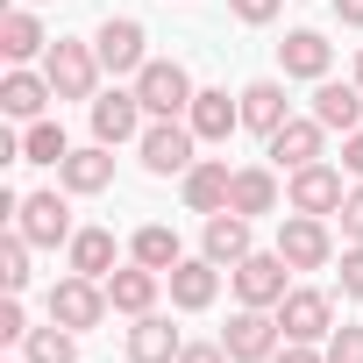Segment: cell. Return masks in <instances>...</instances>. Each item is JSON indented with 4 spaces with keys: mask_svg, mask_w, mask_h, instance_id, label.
Here are the masks:
<instances>
[{
    "mask_svg": "<svg viewBox=\"0 0 363 363\" xmlns=\"http://www.w3.org/2000/svg\"><path fill=\"white\" fill-rule=\"evenodd\" d=\"M107 306H114V299H107V278H79V271H72V278L50 285V320H65L72 335H79V328H100Z\"/></svg>",
    "mask_w": 363,
    "mask_h": 363,
    "instance_id": "cell-3",
    "label": "cell"
},
{
    "mask_svg": "<svg viewBox=\"0 0 363 363\" xmlns=\"http://www.w3.org/2000/svg\"><path fill=\"white\" fill-rule=\"evenodd\" d=\"M278 335H285V328L271 320V306H242V313L221 328V349H228L235 363H271V356H278Z\"/></svg>",
    "mask_w": 363,
    "mask_h": 363,
    "instance_id": "cell-6",
    "label": "cell"
},
{
    "mask_svg": "<svg viewBox=\"0 0 363 363\" xmlns=\"http://www.w3.org/2000/svg\"><path fill=\"white\" fill-rule=\"evenodd\" d=\"M128 135H143V100H135V86L128 93H100L93 100V143H128Z\"/></svg>",
    "mask_w": 363,
    "mask_h": 363,
    "instance_id": "cell-13",
    "label": "cell"
},
{
    "mask_svg": "<svg viewBox=\"0 0 363 363\" xmlns=\"http://www.w3.org/2000/svg\"><path fill=\"white\" fill-rule=\"evenodd\" d=\"M285 257L278 250H250L242 264H235V292H242V306H278L285 299Z\"/></svg>",
    "mask_w": 363,
    "mask_h": 363,
    "instance_id": "cell-8",
    "label": "cell"
},
{
    "mask_svg": "<svg viewBox=\"0 0 363 363\" xmlns=\"http://www.w3.org/2000/svg\"><path fill=\"white\" fill-rule=\"evenodd\" d=\"M178 328L164 320V313H135V328H128V363H178Z\"/></svg>",
    "mask_w": 363,
    "mask_h": 363,
    "instance_id": "cell-16",
    "label": "cell"
},
{
    "mask_svg": "<svg viewBox=\"0 0 363 363\" xmlns=\"http://www.w3.org/2000/svg\"><path fill=\"white\" fill-rule=\"evenodd\" d=\"M178 363H235L221 342H186V349H178Z\"/></svg>",
    "mask_w": 363,
    "mask_h": 363,
    "instance_id": "cell-35",
    "label": "cell"
},
{
    "mask_svg": "<svg viewBox=\"0 0 363 363\" xmlns=\"http://www.w3.org/2000/svg\"><path fill=\"white\" fill-rule=\"evenodd\" d=\"M0 50H8L15 65H29V57L43 50V22H36L29 8H8V15H0Z\"/></svg>",
    "mask_w": 363,
    "mask_h": 363,
    "instance_id": "cell-27",
    "label": "cell"
},
{
    "mask_svg": "<svg viewBox=\"0 0 363 363\" xmlns=\"http://www.w3.org/2000/svg\"><path fill=\"white\" fill-rule=\"evenodd\" d=\"M228 186H235V171L207 157V164L186 171V207H193V214H221V207H228Z\"/></svg>",
    "mask_w": 363,
    "mask_h": 363,
    "instance_id": "cell-23",
    "label": "cell"
},
{
    "mask_svg": "<svg viewBox=\"0 0 363 363\" xmlns=\"http://www.w3.org/2000/svg\"><path fill=\"white\" fill-rule=\"evenodd\" d=\"M135 143H143V164H150L157 178H171V171L186 178V171L200 164V157H193V143H200V135H193V121H150Z\"/></svg>",
    "mask_w": 363,
    "mask_h": 363,
    "instance_id": "cell-4",
    "label": "cell"
},
{
    "mask_svg": "<svg viewBox=\"0 0 363 363\" xmlns=\"http://www.w3.org/2000/svg\"><path fill=\"white\" fill-rule=\"evenodd\" d=\"M164 285H171V306L200 313V306H214V292H221V264H214V257H186V264L164 271Z\"/></svg>",
    "mask_w": 363,
    "mask_h": 363,
    "instance_id": "cell-10",
    "label": "cell"
},
{
    "mask_svg": "<svg viewBox=\"0 0 363 363\" xmlns=\"http://www.w3.org/2000/svg\"><path fill=\"white\" fill-rule=\"evenodd\" d=\"M65 250H72V271L79 278H114V235L107 228H79Z\"/></svg>",
    "mask_w": 363,
    "mask_h": 363,
    "instance_id": "cell-25",
    "label": "cell"
},
{
    "mask_svg": "<svg viewBox=\"0 0 363 363\" xmlns=\"http://www.w3.org/2000/svg\"><path fill=\"white\" fill-rule=\"evenodd\" d=\"M135 264H150V271H171V264H186V250H178V235L164 228V221H150V228H135Z\"/></svg>",
    "mask_w": 363,
    "mask_h": 363,
    "instance_id": "cell-28",
    "label": "cell"
},
{
    "mask_svg": "<svg viewBox=\"0 0 363 363\" xmlns=\"http://www.w3.org/2000/svg\"><path fill=\"white\" fill-rule=\"evenodd\" d=\"M335 15H342L349 29H363V0H335Z\"/></svg>",
    "mask_w": 363,
    "mask_h": 363,
    "instance_id": "cell-39",
    "label": "cell"
},
{
    "mask_svg": "<svg viewBox=\"0 0 363 363\" xmlns=\"http://www.w3.org/2000/svg\"><path fill=\"white\" fill-rule=\"evenodd\" d=\"M157 278H164V271H150V264H135V271H114V278H107V299H114V313H150V306H157Z\"/></svg>",
    "mask_w": 363,
    "mask_h": 363,
    "instance_id": "cell-24",
    "label": "cell"
},
{
    "mask_svg": "<svg viewBox=\"0 0 363 363\" xmlns=\"http://www.w3.org/2000/svg\"><path fill=\"white\" fill-rule=\"evenodd\" d=\"M93 50H100V72H143V65H150V57H143V22H128V15L100 22Z\"/></svg>",
    "mask_w": 363,
    "mask_h": 363,
    "instance_id": "cell-12",
    "label": "cell"
},
{
    "mask_svg": "<svg viewBox=\"0 0 363 363\" xmlns=\"http://www.w3.org/2000/svg\"><path fill=\"white\" fill-rule=\"evenodd\" d=\"M313 121L349 135V128L363 121V86H356V79H349V86H335V79H313Z\"/></svg>",
    "mask_w": 363,
    "mask_h": 363,
    "instance_id": "cell-17",
    "label": "cell"
},
{
    "mask_svg": "<svg viewBox=\"0 0 363 363\" xmlns=\"http://www.w3.org/2000/svg\"><path fill=\"white\" fill-rule=\"evenodd\" d=\"M278 257H285L292 271H320V264L335 257V242H328V221H320V214H299V207H292V214L278 221Z\"/></svg>",
    "mask_w": 363,
    "mask_h": 363,
    "instance_id": "cell-5",
    "label": "cell"
},
{
    "mask_svg": "<svg viewBox=\"0 0 363 363\" xmlns=\"http://www.w3.org/2000/svg\"><path fill=\"white\" fill-rule=\"evenodd\" d=\"M15 228H22L29 242H43V250H50V242H72V235H79V228H72V207H65L57 193H29V200L15 207Z\"/></svg>",
    "mask_w": 363,
    "mask_h": 363,
    "instance_id": "cell-9",
    "label": "cell"
},
{
    "mask_svg": "<svg viewBox=\"0 0 363 363\" xmlns=\"http://www.w3.org/2000/svg\"><path fill=\"white\" fill-rule=\"evenodd\" d=\"M356 86H363V50H356Z\"/></svg>",
    "mask_w": 363,
    "mask_h": 363,
    "instance_id": "cell-40",
    "label": "cell"
},
{
    "mask_svg": "<svg viewBox=\"0 0 363 363\" xmlns=\"http://www.w3.org/2000/svg\"><path fill=\"white\" fill-rule=\"evenodd\" d=\"M29 250H36V242H29L22 228H8V242H0V285H8V292L29 285Z\"/></svg>",
    "mask_w": 363,
    "mask_h": 363,
    "instance_id": "cell-31",
    "label": "cell"
},
{
    "mask_svg": "<svg viewBox=\"0 0 363 363\" xmlns=\"http://www.w3.org/2000/svg\"><path fill=\"white\" fill-rule=\"evenodd\" d=\"M328 36L320 29H292L285 43H278V65H285V79H328Z\"/></svg>",
    "mask_w": 363,
    "mask_h": 363,
    "instance_id": "cell-19",
    "label": "cell"
},
{
    "mask_svg": "<svg viewBox=\"0 0 363 363\" xmlns=\"http://www.w3.org/2000/svg\"><path fill=\"white\" fill-rule=\"evenodd\" d=\"M320 135H328V128H320L313 114H306V121L292 114V121H285L264 150H271V164H278V171H299V164H320Z\"/></svg>",
    "mask_w": 363,
    "mask_h": 363,
    "instance_id": "cell-15",
    "label": "cell"
},
{
    "mask_svg": "<svg viewBox=\"0 0 363 363\" xmlns=\"http://www.w3.org/2000/svg\"><path fill=\"white\" fill-rule=\"evenodd\" d=\"M57 178H65V193H107V186H114V157H107V143L72 150V157L57 164Z\"/></svg>",
    "mask_w": 363,
    "mask_h": 363,
    "instance_id": "cell-21",
    "label": "cell"
},
{
    "mask_svg": "<svg viewBox=\"0 0 363 363\" xmlns=\"http://www.w3.org/2000/svg\"><path fill=\"white\" fill-rule=\"evenodd\" d=\"M342 292H349V299H363V242H349V250H342Z\"/></svg>",
    "mask_w": 363,
    "mask_h": 363,
    "instance_id": "cell-33",
    "label": "cell"
},
{
    "mask_svg": "<svg viewBox=\"0 0 363 363\" xmlns=\"http://www.w3.org/2000/svg\"><path fill=\"white\" fill-rule=\"evenodd\" d=\"M342 164L363 178V128H349V135H342Z\"/></svg>",
    "mask_w": 363,
    "mask_h": 363,
    "instance_id": "cell-38",
    "label": "cell"
},
{
    "mask_svg": "<svg viewBox=\"0 0 363 363\" xmlns=\"http://www.w3.org/2000/svg\"><path fill=\"white\" fill-rule=\"evenodd\" d=\"M228 8H235V15L250 22V29H264V22H271V15L285 8V0H228Z\"/></svg>",
    "mask_w": 363,
    "mask_h": 363,
    "instance_id": "cell-34",
    "label": "cell"
},
{
    "mask_svg": "<svg viewBox=\"0 0 363 363\" xmlns=\"http://www.w3.org/2000/svg\"><path fill=\"white\" fill-rule=\"evenodd\" d=\"M342 235H349V242H363V186L342 200Z\"/></svg>",
    "mask_w": 363,
    "mask_h": 363,
    "instance_id": "cell-36",
    "label": "cell"
},
{
    "mask_svg": "<svg viewBox=\"0 0 363 363\" xmlns=\"http://www.w3.org/2000/svg\"><path fill=\"white\" fill-rule=\"evenodd\" d=\"M328 363H363V328H335L328 335Z\"/></svg>",
    "mask_w": 363,
    "mask_h": 363,
    "instance_id": "cell-32",
    "label": "cell"
},
{
    "mask_svg": "<svg viewBox=\"0 0 363 363\" xmlns=\"http://www.w3.org/2000/svg\"><path fill=\"white\" fill-rule=\"evenodd\" d=\"M186 121H193V135L200 143H228L235 128H242V100H228V93H193V107H186Z\"/></svg>",
    "mask_w": 363,
    "mask_h": 363,
    "instance_id": "cell-14",
    "label": "cell"
},
{
    "mask_svg": "<svg viewBox=\"0 0 363 363\" xmlns=\"http://www.w3.org/2000/svg\"><path fill=\"white\" fill-rule=\"evenodd\" d=\"M228 207H235V214H271V207H278V178H271L264 164L235 171V186H228Z\"/></svg>",
    "mask_w": 363,
    "mask_h": 363,
    "instance_id": "cell-26",
    "label": "cell"
},
{
    "mask_svg": "<svg viewBox=\"0 0 363 363\" xmlns=\"http://www.w3.org/2000/svg\"><path fill=\"white\" fill-rule=\"evenodd\" d=\"M29 363H79V335H72L65 320L29 328Z\"/></svg>",
    "mask_w": 363,
    "mask_h": 363,
    "instance_id": "cell-30",
    "label": "cell"
},
{
    "mask_svg": "<svg viewBox=\"0 0 363 363\" xmlns=\"http://www.w3.org/2000/svg\"><path fill=\"white\" fill-rule=\"evenodd\" d=\"M278 328H285V342H328V335H335V306H328V292H313V285L285 292V299H278Z\"/></svg>",
    "mask_w": 363,
    "mask_h": 363,
    "instance_id": "cell-7",
    "label": "cell"
},
{
    "mask_svg": "<svg viewBox=\"0 0 363 363\" xmlns=\"http://www.w3.org/2000/svg\"><path fill=\"white\" fill-rule=\"evenodd\" d=\"M271 363H328V356H320V349H313V342H285V349H278V356H271Z\"/></svg>",
    "mask_w": 363,
    "mask_h": 363,
    "instance_id": "cell-37",
    "label": "cell"
},
{
    "mask_svg": "<svg viewBox=\"0 0 363 363\" xmlns=\"http://www.w3.org/2000/svg\"><path fill=\"white\" fill-rule=\"evenodd\" d=\"M135 100H143V114L178 121V114L193 107V79H186V65H178V57H150V65L135 72Z\"/></svg>",
    "mask_w": 363,
    "mask_h": 363,
    "instance_id": "cell-1",
    "label": "cell"
},
{
    "mask_svg": "<svg viewBox=\"0 0 363 363\" xmlns=\"http://www.w3.org/2000/svg\"><path fill=\"white\" fill-rule=\"evenodd\" d=\"M285 121H292V114H285V86H278V79H257V86H242V128H257V135L271 143Z\"/></svg>",
    "mask_w": 363,
    "mask_h": 363,
    "instance_id": "cell-20",
    "label": "cell"
},
{
    "mask_svg": "<svg viewBox=\"0 0 363 363\" xmlns=\"http://www.w3.org/2000/svg\"><path fill=\"white\" fill-rule=\"evenodd\" d=\"M200 257H214L221 271H235V264L250 257V214H235V207L207 214V250H200Z\"/></svg>",
    "mask_w": 363,
    "mask_h": 363,
    "instance_id": "cell-18",
    "label": "cell"
},
{
    "mask_svg": "<svg viewBox=\"0 0 363 363\" xmlns=\"http://www.w3.org/2000/svg\"><path fill=\"white\" fill-rule=\"evenodd\" d=\"M43 100H57V93L36 72H8V79H0V114H8V121H43Z\"/></svg>",
    "mask_w": 363,
    "mask_h": 363,
    "instance_id": "cell-22",
    "label": "cell"
},
{
    "mask_svg": "<svg viewBox=\"0 0 363 363\" xmlns=\"http://www.w3.org/2000/svg\"><path fill=\"white\" fill-rule=\"evenodd\" d=\"M342 200L349 193H342V171L335 164H299L292 171V207L299 214H342Z\"/></svg>",
    "mask_w": 363,
    "mask_h": 363,
    "instance_id": "cell-11",
    "label": "cell"
},
{
    "mask_svg": "<svg viewBox=\"0 0 363 363\" xmlns=\"http://www.w3.org/2000/svg\"><path fill=\"white\" fill-rule=\"evenodd\" d=\"M65 157H72V143H65L57 121H29L22 128V164H65Z\"/></svg>",
    "mask_w": 363,
    "mask_h": 363,
    "instance_id": "cell-29",
    "label": "cell"
},
{
    "mask_svg": "<svg viewBox=\"0 0 363 363\" xmlns=\"http://www.w3.org/2000/svg\"><path fill=\"white\" fill-rule=\"evenodd\" d=\"M43 79H50L57 100H93L100 50H86V43H50V50H43Z\"/></svg>",
    "mask_w": 363,
    "mask_h": 363,
    "instance_id": "cell-2",
    "label": "cell"
}]
</instances>
